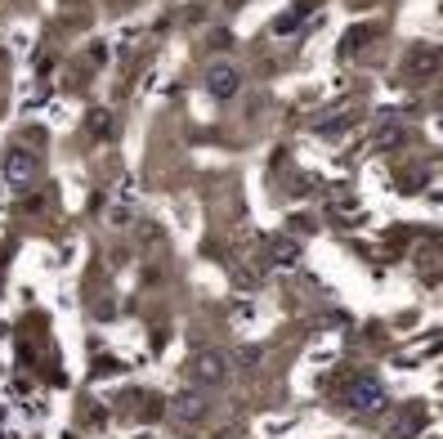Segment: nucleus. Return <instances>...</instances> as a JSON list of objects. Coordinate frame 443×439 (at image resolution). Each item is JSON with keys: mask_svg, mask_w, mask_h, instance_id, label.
<instances>
[{"mask_svg": "<svg viewBox=\"0 0 443 439\" xmlns=\"http://www.w3.org/2000/svg\"><path fill=\"white\" fill-rule=\"evenodd\" d=\"M206 85H211L215 99H229V94H238V72H233V68H211Z\"/></svg>", "mask_w": 443, "mask_h": 439, "instance_id": "nucleus-3", "label": "nucleus"}, {"mask_svg": "<svg viewBox=\"0 0 443 439\" xmlns=\"http://www.w3.org/2000/svg\"><path fill=\"white\" fill-rule=\"evenodd\" d=\"M197 377H206V381H220V377H224V355H220V350L197 355Z\"/></svg>", "mask_w": 443, "mask_h": 439, "instance_id": "nucleus-5", "label": "nucleus"}, {"mask_svg": "<svg viewBox=\"0 0 443 439\" xmlns=\"http://www.w3.org/2000/svg\"><path fill=\"white\" fill-rule=\"evenodd\" d=\"M345 404L354 413H376V408H385V386L376 377H367V372H358L350 386H345Z\"/></svg>", "mask_w": 443, "mask_h": 439, "instance_id": "nucleus-1", "label": "nucleus"}, {"mask_svg": "<svg viewBox=\"0 0 443 439\" xmlns=\"http://www.w3.org/2000/svg\"><path fill=\"white\" fill-rule=\"evenodd\" d=\"M273 251H278V260H282V265H291V260H296V242H278Z\"/></svg>", "mask_w": 443, "mask_h": 439, "instance_id": "nucleus-6", "label": "nucleus"}, {"mask_svg": "<svg viewBox=\"0 0 443 439\" xmlns=\"http://www.w3.org/2000/svg\"><path fill=\"white\" fill-rule=\"evenodd\" d=\"M202 413H206V399L197 395V390H184V395L175 399V417H184V422H197Z\"/></svg>", "mask_w": 443, "mask_h": 439, "instance_id": "nucleus-4", "label": "nucleus"}, {"mask_svg": "<svg viewBox=\"0 0 443 439\" xmlns=\"http://www.w3.org/2000/svg\"><path fill=\"white\" fill-rule=\"evenodd\" d=\"M5 179H9L14 188H27V184L36 179V157H32L27 148H9V152H5Z\"/></svg>", "mask_w": 443, "mask_h": 439, "instance_id": "nucleus-2", "label": "nucleus"}]
</instances>
